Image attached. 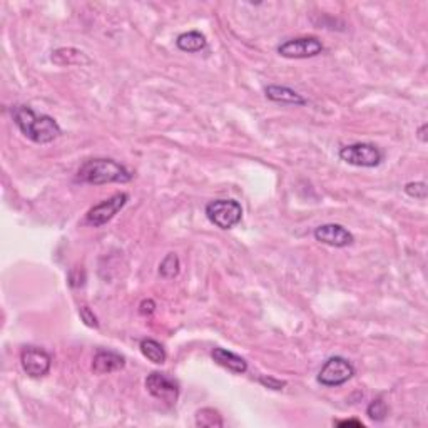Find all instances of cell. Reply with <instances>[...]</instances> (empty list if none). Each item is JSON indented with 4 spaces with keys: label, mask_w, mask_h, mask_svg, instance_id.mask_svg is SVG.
<instances>
[{
    "label": "cell",
    "mask_w": 428,
    "mask_h": 428,
    "mask_svg": "<svg viewBox=\"0 0 428 428\" xmlns=\"http://www.w3.org/2000/svg\"><path fill=\"white\" fill-rule=\"evenodd\" d=\"M126 367L122 355L109 350H99L93 358V372L95 375H109Z\"/></svg>",
    "instance_id": "obj_11"
},
{
    "label": "cell",
    "mask_w": 428,
    "mask_h": 428,
    "mask_svg": "<svg viewBox=\"0 0 428 428\" xmlns=\"http://www.w3.org/2000/svg\"><path fill=\"white\" fill-rule=\"evenodd\" d=\"M405 193L409 194L410 198L415 199H427V184L425 182H409L405 186Z\"/></svg>",
    "instance_id": "obj_20"
},
{
    "label": "cell",
    "mask_w": 428,
    "mask_h": 428,
    "mask_svg": "<svg viewBox=\"0 0 428 428\" xmlns=\"http://www.w3.org/2000/svg\"><path fill=\"white\" fill-rule=\"evenodd\" d=\"M340 159L356 168H377L383 161V152L375 144L355 143L340 149Z\"/></svg>",
    "instance_id": "obj_4"
},
{
    "label": "cell",
    "mask_w": 428,
    "mask_h": 428,
    "mask_svg": "<svg viewBox=\"0 0 428 428\" xmlns=\"http://www.w3.org/2000/svg\"><path fill=\"white\" fill-rule=\"evenodd\" d=\"M79 315H81L82 322H84L89 328H99L97 317H95L94 311L90 310L89 306H81V308H79Z\"/></svg>",
    "instance_id": "obj_21"
},
{
    "label": "cell",
    "mask_w": 428,
    "mask_h": 428,
    "mask_svg": "<svg viewBox=\"0 0 428 428\" xmlns=\"http://www.w3.org/2000/svg\"><path fill=\"white\" fill-rule=\"evenodd\" d=\"M12 118L20 132L35 144H49L62 134L56 119L47 114H35L29 106H15L12 109Z\"/></svg>",
    "instance_id": "obj_1"
},
{
    "label": "cell",
    "mask_w": 428,
    "mask_h": 428,
    "mask_svg": "<svg viewBox=\"0 0 428 428\" xmlns=\"http://www.w3.org/2000/svg\"><path fill=\"white\" fill-rule=\"evenodd\" d=\"M154 311H156V303L152 300H144L139 305V313L143 315V317H151Z\"/></svg>",
    "instance_id": "obj_23"
},
{
    "label": "cell",
    "mask_w": 428,
    "mask_h": 428,
    "mask_svg": "<svg viewBox=\"0 0 428 428\" xmlns=\"http://www.w3.org/2000/svg\"><path fill=\"white\" fill-rule=\"evenodd\" d=\"M336 425L338 427H356V428H363V423L360 422V420H340V422H336Z\"/></svg>",
    "instance_id": "obj_24"
},
{
    "label": "cell",
    "mask_w": 428,
    "mask_h": 428,
    "mask_svg": "<svg viewBox=\"0 0 428 428\" xmlns=\"http://www.w3.org/2000/svg\"><path fill=\"white\" fill-rule=\"evenodd\" d=\"M194 420H196V427H201V428H221V427H224L223 415L219 413L218 410L209 409V406H207V409L198 410Z\"/></svg>",
    "instance_id": "obj_17"
},
{
    "label": "cell",
    "mask_w": 428,
    "mask_h": 428,
    "mask_svg": "<svg viewBox=\"0 0 428 428\" xmlns=\"http://www.w3.org/2000/svg\"><path fill=\"white\" fill-rule=\"evenodd\" d=\"M51 61L57 65H79V64H89V59L86 57L84 52L77 51V49H57L52 52Z\"/></svg>",
    "instance_id": "obj_15"
},
{
    "label": "cell",
    "mask_w": 428,
    "mask_h": 428,
    "mask_svg": "<svg viewBox=\"0 0 428 428\" xmlns=\"http://www.w3.org/2000/svg\"><path fill=\"white\" fill-rule=\"evenodd\" d=\"M427 129H428V124H423V126L418 129V134H417V136H418V139L422 141L423 144H425L427 141H428V137H427Z\"/></svg>",
    "instance_id": "obj_25"
},
{
    "label": "cell",
    "mask_w": 428,
    "mask_h": 428,
    "mask_svg": "<svg viewBox=\"0 0 428 428\" xmlns=\"http://www.w3.org/2000/svg\"><path fill=\"white\" fill-rule=\"evenodd\" d=\"M367 415L373 422H383L386 415H388V406H386V403L381 398H377V400H373L368 405Z\"/></svg>",
    "instance_id": "obj_19"
},
{
    "label": "cell",
    "mask_w": 428,
    "mask_h": 428,
    "mask_svg": "<svg viewBox=\"0 0 428 428\" xmlns=\"http://www.w3.org/2000/svg\"><path fill=\"white\" fill-rule=\"evenodd\" d=\"M132 180V174L126 166L119 164L114 159H104V157H97V159H89L81 164L77 169L76 181L84 182V184H112V182H120L126 184Z\"/></svg>",
    "instance_id": "obj_2"
},
{
    "label": "cell",
    "mask_w": 428,
    "mask_h": 428,
    "mask_svg": "<svg viewBox=\"0 0 428 428\" xmlns=\"http://www.w3.org/2000/svg\"><path fill=\"white\" fill-rule=\"evenodd\" d=\"M323 51L325 47L322 40L311 35L290 39L278 47V54L285 59H311V57L319 56Z\"/></svg>",
    "instance_id": "obj_5"
},
{
    "label": "cell",
    "mask_w": 428,
    "mask_h": 428,
    "mask_svg": "<svg viewBox=\"0 0 428 428\" xmlns=\"http://www.w3.org/2000/svg\"><path fill=\"white\" fill-rule=\"evenodd\" d=\"M127 201H129V196L126 193H116L114 196L106 199V201L99 203L97 206L90 207L86 214V223L94 228L104 226V224L109 223L111 219L127 205Z\"/></svg>",
    "instance_id": "obj_7"
},
{
    "label": "cell",
    "mask_w": 428,
    "mask_h": 428,
    "mask_svg": "<svg viewBox=\"0 0 428 428\" xmlns=\"http://www.w3.org/2000/svg\"><path fill=\"white\" fill-rule=\"evenodd\" d=\"M180 268L181 263L176 253H168L159 264V274L166 278V280H173V278H176L177 274H180Z\"/></svg>",
    "instance_id": "obj_18"
},
{
    "label": "cell",
    "mask_w": 428,
    "mask_h": 428,
    "mask_svg": "<svg viewBox=\"0 0 428 428\" xmlns=\"http://www.w3.org/2000/svg\"><path fill=\"white\" fill-rule=\"evenodd\" d=\"M139 348H141V353H143L149 361H152V363H156V365L166 363L168 353H166L163 344H161L159 342H156V340L144 338L143 342H141Z\"/></svg>",
    "instance_id": "obj_16"
},
{
    "label": "cell",
    "mask_w": 428,
    "mask_h": 428,
    "mask_svg": "<svg viewBox=\"0 0 428 428\" xmlns=\"http://www.w3.org/2000/svg\"><path fill=\"white\" fill-rule=\"evenodd\" d=\"M20 365L31 378H40L51 372L52 356L42 348L26 347L20 351Z\"/></svg>",
    "instance_id": "obj_9"
},
{
    "label": "cell",
    "mask_w": 428,
    "mask_h": 428,
    "mask_svg": "<svg viewBox=\"0 0 428 428\" xmlns=\"http://www.w3.org/2000/svg\"><path fill=\"white\" fill-rule=\"evenodd\" d=\"M207 40L205 34H201L199 31H189V32H182L181 35H177L176 45L177 49L182 52L194 54V52H201L203 49L206 47Z\"/></svg>",
    "instance_id": "obj_14"
},
{
    "label": "cell",
    "mask_w": 428,
    "mask_h": 428,
    "mask_svg": "<svg viewBox=\"0 0 428 428\" xmlns=\"http://www.w3.org/2000/svg\"><path fill=\"white\" fill-rule=\"evenodd\" d=\"M266 97L278 104H288V106H306V99L292 87L286 86H268L264 89Z\"/></svg>",
    "instance_id": "obj_12"
},
{
    "label": "cell",
    "mask_w": 428,
    "mask_h": 428,
    "mask_svg": "<svg viewBox=\"0 0 428 428\" xmlns=\"http://www.w3.org/2000/svg\"><path fill=\"white\" fill-rule=\"evenodd\" d=\"M355 367L343 356H331L325 361L318 373V381L325 386H340L351 380Z\"/></svg>",
    "instance_id": "obj_6"
},
{
    "label": "cell",
    "mask_w": 428,
    "mask_h": 428,
    "mask_svg": "<svg viewBox=\"0 0 428 428\" xmlns=\"http://www.w3.org/2000/svg\"><path fill=\"white\" fill-rule=\"evenodd\" d=\"M146 388L152 397L157 400L164 402L166 405H176L177 398H180V383L166 373L152 372L146 378Z\"/></svg>",
    "instance_id": "obj_8"
},
{
    "label": "cell",
    "mask_w": 428,
    "mask_h": 428,
    "mask_svg": "<svg viewBox=\"0 0 428 428\" xmlns=\"http://www.w3.org/2000/svg\"><path fill=\"white\" fill-rule=\"evenodd\" d=\"M206 218L219 230H232L243 219V207L235 199H216L206 206Z\"/></svg>",
    "instance_id": "obj_3"
},
{
    "label": "cell",
    "mask_w": 428,
    "mask_h": 428,
    "mask_svg": "<svg viewBox=\"0 0 428 428\" xmlns=\"http://www.w3.org/2000/svg\"><path fill=\"white\" fill-rule=\"evenodd\" d=\"M211 356H213V360L219 365V367L230 370L232 373L241 375V373L248 372L246 360L241 358L239 355H236V353L226 350V348H214V350L211 351Z\"/></svg>",
    "instance_id": "obj_13"
},
{
    "label": "cell",
    "mask_w": 428,
    "mask_h": 428,
    "mask_svg": "<svg viewBox=\"0 0 428 428\" xmlns=\"http://www.w3.org/2000/svg\"><path fill=\"white\" fill-rule=\"evenodd\" d=\"M260 383L264 385L266 388H271V390H283L286 386V381L276 380V378H273V377H260Z\"/></svg>",
    "instance_id": "obj_22"
},
{
    "label": "cell",
    "mask_w": 428,
    "mask_h": 428,
    "mask_svg": "<svg viewBox=\"0 0 428 428\" xmlns=\"http://www.w3.org/2000/svg\"><path fill=\"white\" fill-rule=\"evenodd\" d=\"M315 239L333 248L350 246L353 241H355L353 235L347 230V228L342 226V224H335V223L318 226L317 230H315Z\"/></svg>",
    "instance_id": "obj_10"
}]
</instances>
